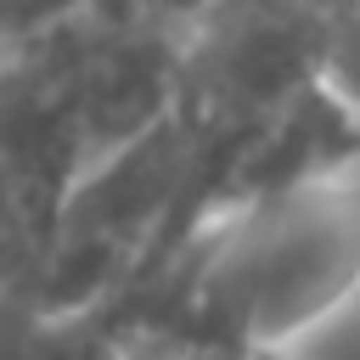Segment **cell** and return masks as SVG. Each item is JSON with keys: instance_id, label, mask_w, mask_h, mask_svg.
Listing matches in <instances>:
<instances>
[{"instance_id": "cell-1", "label": "cell", "mask_w": 360, "mask_h": 360, "mask_svg": "<svg viewBox=\"0 0 360 360\" xmlns=\"http://www.w3.org/2000/svg\"><path fill=\"white\" fill-rule=\"evenodd\" d=\"M129 338H197L236 354L304 349L360 309V169L219 208L169 270L107 304Z\"/></svg>"}, {"instance_id": "cell-2", "label": "cell", "mask_w": 360, "mask_h": 360, "mask_svg": "<svg viewBox=\"0 0 360 360\" xmlns=\"http://www.w3.org/2000/svg\"><path fill=\"white\" fill-rule=\"evenodd\" d=\"M0 360H129V332L107 304L62 309L11 287L0 292Z\"/></svg>"}, {"instance_id": "cell-3", "label": "cell", "mask_w": 360, "mask_h": 360, "mask_svg": "<svg viewBox=\"0 0 360 360\" xmlns=\"http://www.w3.org/2000/svg\"><path fill=\"white\" fill-rule=\"evenodd\" d=\"M321 79L360 112V0H343L338 11H326V56H321Z\"/></svg>"}, {"instance_id": "cell-4", "label": "cell", "mask_w": 360, "mask_h": 360, "mask_svg": "<svg viewBox=\"0 0 360 360\" xmlns=\"http://www.w3.org/2000/svg\"><path fill=\"white\" fill-rule=\"evenodd\" d=\"M129 360H242V354L236 349H219V343H197V338L141 332V338H129Z\"/></svg>"}, {"instance_id": "cell-5", "label": "cell", "mask_w": 360, "mask_h": 360, "mask_svg": "<svg viewBox=\"0 0 360 360\" xmlns=\"http://www.w3.org/2000/svg\"><path fill=\"white\" fill-rule=\"evenodd\" d=\"M22 45V34H17V17H11V6L0 0V68L11 62V51Z\"/></svg>"}, {"instance_id": "cell-6", "label": "cell", "mask_w": 360, "mask_h": 360, "mask_svg": "<svg viewBox=\"0 0 360 360\" xmlns=\"http://www.w3.org/2000/svg\"><path fill=\"white\" fill-rule=\"evenodd\" d=\"M242 360H304L298 349H264V354H242Z\"/></svg>"}]
</instances>
